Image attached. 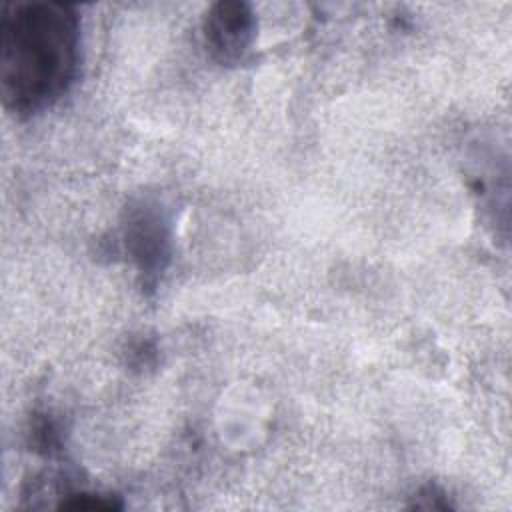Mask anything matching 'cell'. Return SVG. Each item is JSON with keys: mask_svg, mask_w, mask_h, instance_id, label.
Listing matches in <instances>:
<instances>
[{"mask_svg": "<svg viewBox=\"0 0 512 512\" xmlns=\"http://www.w3.org/2000/svg\"><path fill=\"white\" fill-rule=\"evenodd\" d=\"M80 20L60 2H12L0 14V88L4 106L34 114L54 104L78 68Z\"/></svg>", "mask_w": 512, "mask_h": 512, "instance_id": "1", "label": "cell"}, {"mask_svg": "<svg viewBox=\"0 0 512 512\" xmlns=\"http://www.w3.org/2000/svg\"><path fill=\"white\" fill-rule=\"evenodd\" d=\"M124 238L126 248L142 274L154 276L164 270L170 254V232L158 204L138 202L136 206H130Z\"/></svg>", "mask_w": 512, "mask_h": 512, "instance_id": "2", "label": "cell"}, {"mask_svg": "<svg viewBox=\"0 0 512 512\" xmlns=\"http://www.w3.org/2000/svg\"><path fill=\"white\" fill-rule=\"evenodd\" d=\"M256 20L244 2H220L204 20V38L210 54L222 64L238 62L254 40Z\"/></svg>", "mask_w": 512, "mask_h": 512, "instance_id": "3", "label": "cell"}]
</instances>
